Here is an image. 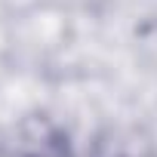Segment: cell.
Segmentation results:
<instances>
[]
</instances>
